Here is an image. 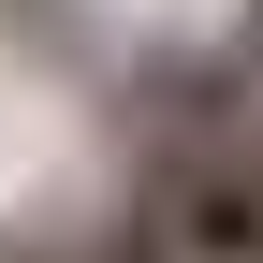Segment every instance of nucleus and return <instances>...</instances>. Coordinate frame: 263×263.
Here are the masks:
<instances>
[{"mask_svg":"<svg viewBox=\"0 0 263 263\" xmlns=\"http://www.w3.org/2000/svg\"><path fill=\"white\" fill-rule=\"evenodd\" d=\"M117 234L161 249V263H263V117H249V59L234 44L146 59Z\"/></svg>","mask_w":263,"mask_h":263,"instance_id":"f257e3e1","label":"nucleus"},{"mask_svg":"<svg viewBox=\"0 0 263 263\" xmlns=\"http://www.w3.org/2000/svg\"><path fill=\"white\" fill-rule=\"evenodd\" d=\"M249 117H263V59H249Z\"/></svg>","mask_w":263,"mask_h":263,"instance_id":"7ed1b4c3","label":"nucleus"},{"mask_svg":"<svg viewBox=\"0 0 263 263\" xmlns=\"http://www.w3.org/2000/svg\"><path fill=\"white\" fill-rule=\"evenodd\" d=\"M0 263H161V249H132L117 219H103V234H88V249H0Z\"/></svg>","mask_w":263,"mask_h":263,"instance_id":"f03ea898","label":"nucleus"}]
</instances>
